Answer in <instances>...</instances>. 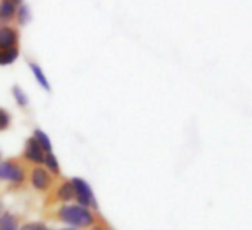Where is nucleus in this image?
<instances>
[{
  "mask_svg": "<svg viewBox=\"0 0 252 230\" xmlns=\"http://www.w3.org/2000/svg\"><path fill=\"white\" fill-rule=\"evenodd\" d=\"M71 183L74 186V199L77 200V203L82 206H86V208H91V206L95 208L96 200H95V196H94L91 186L83 178H79V177L73 178Z\"/></svg>",
  "mask_w": 252,
  "mask_h": 230,
  "instance_id": "nucleus-3",
  "label": "nucleus"
},
{
  "mask_svg": "<svg viewBox=\"0 0 252 230\" xmlns=\"http://www.w3.org/2000/svg\"><path fill=\"white\" fill-rule=\"evenodd\" d=\"M33 138L39 143V146L43 149L45 153H51V152H52V141H51L49 135H48L45 131H42V130H34Z\"/></svg>",
  "mask_w": 252,
  "mask_h": 230,
  "instance_id": "nucleus-12",
  "label": "nucleus"
},
{
  "mask_svg": "<svg viewBox=\"0 0 252 230\" xmlns=\"http://www.w3.org/2000/svg\"><path fill=\"white\" fill-rule=\"evenodd\" d=\"M32 18H33V15H32L30 6L26 5V3H23L18 8V11H17V15H15V21L14 23H17V26H20V27H24V26H27L32 21Z\"/></svg>",
  "mask_w": 252,
  "mask_h": 230,
  "instance_id": "nucleus-11",
  "label": "nucleus"
},
{
  "mask_svg": "<svg viewBox=\"0 0 252 230\" xmlns=\"http://www.w3.org/2000/svg\"><path fill=\"white\" fill-rule=\"evenodd\" d=\"M24 3V0H0V23L12 24L18 8Z\"/></svg>",
  "mask_w": 252,
  "mask_h": 230,
  "instance_id": "nucleus-6",
  "label": "nucleus"
},
{
  "mask_svg": "<svg viewBox=\"0 0 252 230\" xmlns=\"http://www.w3.org/2000/svg\"><path fill=\"white\" fill-rule=\"evenodd\" d=\"M0 229H18L17 218L9 212H2V215H0Z\"/></svg>",
  "mask_w": 252,
  "mask_h": 230,
  "instance_id": "nucleus-15",
  "label": "nucleus"
},
{
  "mask_svg": "<svg viewBox=\"0 0 252 230\" xmlns=\"http://www.w3.org/2000/svg\"><path fill=\"white\" fill-rule=\"evenodd\" d=\"M30 181H32V186L39 190V192H46L51 184H52V177H51V172L46 169V168H42L39 165H36L33 169H32V174H30Z\"/></svg>",
  "mask_w": 252,
  "mask_h": 230,
  "instance_id": "nucleus-5",
  "label": "nucleus"
},
{
  "mask_svg": "<svg viewBox=\"0 0 252 230\" xmlns=\"http://www.w3.org/2000/svg\"><path fill=\"white\" fill-rule=\"evenodd\" d=\"M2 209H3V206H2V200H0V215H2Z\"/></svg>",
  "mask_w": 252,
  "mask_h": 230,
  "instance_id": "nucleus-20",
  "label": "nucleus"
},
{
  "mask_svg": "<svg viewBox=\"0 0 252 230\" xmlns=\"http://www.w3.org/2000/svg\"><path fill=\"white\" fill-rule=\"evenodd\" d=\"M0 161H2V153H0Z\"/></svg>",
  "mask_w": 252,
  "mask_h": 230,
  "instance_id": "nucleus-22",
  "label": "nucleus"
},
{
  "mask_svg": "<svg viewBox=\"0 0 252 230\" xmlns=\"http://www.w3.org/2000/svg\"><path fill=\"white\" fill-rule=\"evenodd\" d=\"M57 196L63 202H70L74 199V186L71 181H64L57 190Z\"/></svg>",
  "mask_w": 252,
  "mask_h": 230,
  "instance_id": "nucleus-10",
  "label": "nucleus"
},
{
  "mask_svg": "<svg viewBox=\"0 0 252 230\" xmlns=\"http://www.w3.org/2000/svg\"><path fill=\"white\" fill-rule=\"evenodd\" d=\"M92 230H107L105 227H102V226H99V224H96V226H94L92 227Z\"/></svg>",
  "mask_w": 252,
  "mask_h": 230,
  "instance_id": "nucleus-18",
  "label": "nucleus"
},
{
  "mask_svg": "<svg viewBox=\"0 0 252 230\" xmlns=\"http://www.w3.org/2000/svg\"><path fill=\"white\" fill-rule=\"evenodd\" d=\"M45 155L46 153L43 152V149L39 146V143L33 137L27 138L26 146H24V159L26 161H29L34 165H42L45 161Z\"/></svg>",
  "mask_w": 252,
  "mask_h": 230,
  "instance_id": "nucleus-7",
  "label": "nucleus"
},
{
  "mask_svg": "<svg viewBox=\"0 0 252 230\" xmlns=\"http://www.w3.org/2000/svg\"><path fill=\"white\" fill-rule=\"evenodd\" d=\"M21 34L17 26L14 24H2L0 26V51L20 46Z\"/></svg>",
  "mask_w": 252,
  "mask_h": 230,
  "instance_id": "nucleus-4",
  "label": "nucleus"
},
{
  "mask_svg": "<svg viewBox=\"0 0 252 230\" xmlns=\"http://www.w3.org/2000/svg\"><path fill=\"white\" fill-rule=\"evenodd\" d=\"M0 230H18V229H0Z\"/></svg>",
  "mask_w": 252,
  "mask_h": 230,
  "instance_id": "nucleus-21",
  "label": "nucleus"
},
{
  "mask_svg": "<svg viewBox=\"0 0 252 230\" xmlns=\"http://www.w3.org/2000/svg\"><path fill=\"white\" fill-rule=\"evenodd\" d=\"M0 26H2V23H0Z\"/></svg>",
  "mask_w": 252,
  "mask_h": 230,
  "instance_id": "nucleus-23",
  "label": "nucleus"
},
{
  "mask_svg": "<svg viewBox=\"0 0 252 230\" xmlns=\"http://www.w3.org/2000/svg\"><path fill=\"white\" fill-rule=\"evenodd\" d=\"M20 230H49V229H48V226H46V224L34 221V223H27V224L21 226V229H20Z\"/></svg>",
  "mask_w": 252,
  "mask_h": 230,
  "instance_id": "nucleus-17",
  "label": "nucleus"
},
{
  "mask_svg": "<svg viewBox=\"0 0 252 230\" xmlns=\"http://www.w3.org/2000/svg\"><path fill=\"white\" fill-rule=\"evenodd\" d=\"M11 92H12V97H14L15 102H17L20 107H26V105L29 104V97H27L26 91H24L21 86H18V85L12 86Z\"/></svg>",
  "mask_w": 252,
  "mask_h": 230,
  "instance_id": "nucleus-14",
  "label": "nucleus"
},
{
  "mask_svg": "<svg viewBox=\"0 0 252 230\" xmlns=\"http://www.w3.org/2000/svg\"><path fill=\"white\" fill-rule=\"evenodd\" d=\"M58 230H77L76 227H67V229H58Z\"/></svg>",
  "mask_w": 252,
  "mask_h": 230,
  "instance_id": "nucleus-19",
  "label": "nucleus"
},
{
  "mask_svg": "<svg viewBox=\"0 0 252 230\" xmlns=\"http://www.w3.org/2000/svg\"><path fill=\"white\" fill-rule=\"evenodd\" d=\"M29 67H30V70H32V74H33L34 80L37 82V85H39L40 88H43L45 91L49 92V91H51V83H49L48 76L45 74L43 68H42L37 63H33V61L29 63Z\"/></svg>",
  "mask_w": 252,
  "mask_h": 230,
  "instance_id": "nucleus-8",
  "label": "nucleus"
},
{
  "mask_svg": "<svg viewBox=\"0 0 252 230\" xmlns=\"http://www.w3.org/2000/svg\"><path fill=\"white\" fill-rule=\"evenodd\" d=\"M20 46L17 48H9V49H2L0 51V67H8L12 66L18 58H20Z\"/></svg>",
  "mask_w": 252,
  "mask_h": 230,
  "instance_id": "nucleus-9",
  "label": "nucleus"
},
{
  "mask_svg": "<svg viewBox=\"0 0 252 230\" xmlns=\"http://www.w3.org/2000/svg\"><path fill=\"white\" fill-rule=\"evenodd\" d=\"M60 221L73 227H91L95 223L92 211L79 203H65L57 211Z\"/></svg>",
  "mask_w": 252,
  "mask_h": 230,
  "instance_id": "nucleus-1",
  "label": "nucleus"
},
{
  "mask_svg": "<svg viewBox=\"0 0 252 230\" xmlns=\"http://www.w3.org/2000/svg\"><path fill=\"white\" fill-rule=\"evenodd\" d=\"M43 165L46 166V169L54 174V175H60L61 172V168H60V162L57 159V156L51 152V153H46L45 155V161H43Z\"/></svg>",
  "mask_w": 252,
  "mask_h": 230,
  "instance_id": "nucleus-13",
  "label": "nucleus"
},
{
  "mask_svg": "<svg viewBox=\"0 0 252 230\" xmlns=\"http://www.w3.org/2000/svg\"><path fill=\"white\" fill-rule=\"evenodd\" d=\"M0 181H8L11 184H23L26 181L24 168L15 161L0 162Z\"/></svg>",
  "mask_w": 252,
  "mask_h": 230,
  "instance_id": "nucleus-2",
  "label": "nucleus"
},
{
  "mask_svg": "<svg viewBox=\"0 0 252 230\" xmlns=\"http://www.w3.org/2000/svg\"><path fill=\"white\" fill-rule=\"evenodd\" d=\"M9 125H11V114L5 108H0V132L8 130Z\"/></svg>",
  "mask_w": 252,
  "mask_h": 230,
  "instance_id": "nucleus-16",
  "label": "nucleus"
}]
</instances>
